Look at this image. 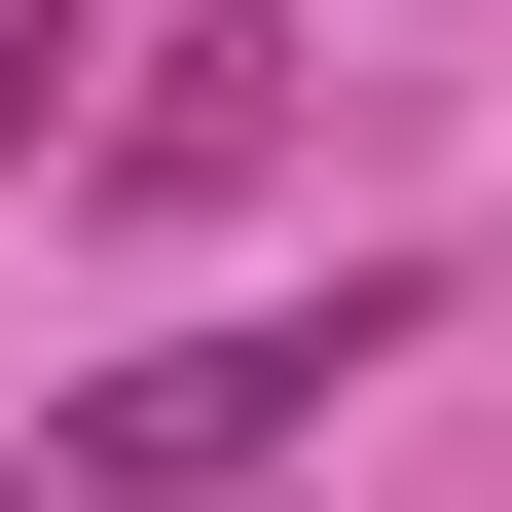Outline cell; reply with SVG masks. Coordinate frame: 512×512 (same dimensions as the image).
<instances>
[{"label":"cell","instance_id":"1","mask_svg":"<svg viewBox=\"0 0 512 512\" xmlns=\"http://www.w3.org/2000/svg\"><path fill=\"white\" fill-rule=\"evenodd\" d=\"M403 330H439V256H330V293H256V330H147L74 439H37V512H183V476H293V439H330Z\"/></svg>","mask_w":512,"mask_h":512},{"label":"cell","instance_id":"2","mask_svg":"<svg viewBox=\"0 0 512 512\" xmlns=\"http://www.w3.org/2000/svg\"><path fill=\"white\" fill-rule=\"evenodd\" d=\"M293 147V37H147V110H110V183H256Z\"/></svg>","mask_w":512,"mask_h":512},{"label":"cell","instance_id":"3","mask_svg":"<svg viewBox=\"0 0 512 512\" xmlns=\"http://www.w3.org/2000/svg\"><path fill=\"white\" fill-rule=\"evenodd\" d=\"M0 512H37V476H0Z\"/></svg>","mask_w":512,"mask_h":512}]
</instances>
